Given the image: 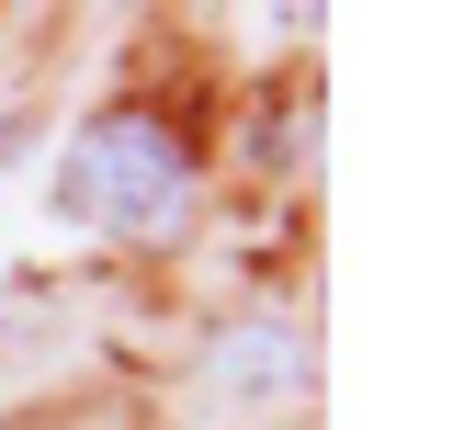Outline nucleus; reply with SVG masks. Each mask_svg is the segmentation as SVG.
<instances>
[{
    "label": "nucleus",
    "mask_w": 453,
    "mask_h": 430,
    "mask_svg": "<svg viewBox=\"0 0 453 430\" xmlns=\"http://www.w3.org/2000/svg\"><path fill=\"white\" fill-rule=\"evenodd\" d=\"M57 215L91 227V238H170L193 215V148L159 113H103L57 159Z\"/></svg>",
    "instance_id": "nucleus-1"
},
{
    "label": "nucleus",
    "mask_w": 453,
    "mask_h": 430,
    "mask_svg": "<svg viewBox=\"0 0 453 430\" xmlns=\"http://www.w3.org/2000/svg\"><path fill=\"white\" fill-rule=\"evenodd\" d=\"M204 363H216V385L238 396V408H273V396H295V385H306V328L273 318V306H261V318H226Z\"/></svg>",
    "instance_id": "nucleus-2"
}]
</instances>
